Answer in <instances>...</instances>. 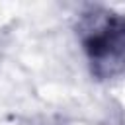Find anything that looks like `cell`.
Instances as JSON below:
<instances>
[{
    "label": "cell",
    "instance_id": "1",
    "mask_svg": "<svg viewBox=\"0 0 125 125\" xmlns=\"http://www.w3.org/2000/svg\"><path fill=\"white\" fill-rule=\"evenodd\" d=\"M80 39L96 78L109 80L125 72V16L94 8L82 18Z\"/></svg>",
    "mask_w": 125,
    "mask_h": 125
}]
</instances>
